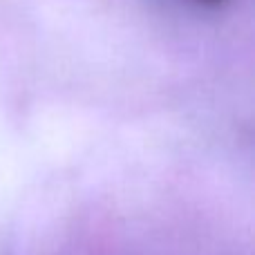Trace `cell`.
Here are the masks:
<instances>
[{"label": "cell", "mask_w": 255, "mask_h": 255, "mask_svg": "<svg viewBox=\"0 0 255 255\" xmlns=\"http://www.w3.org/2000/svg\"><path fill=\"white\" fill-rule=\"evenodd\" d=\"M199 2H204V4H220L222 0H199Z\"/></svg>", "instance_id": "obj_1"}]
</instances>
